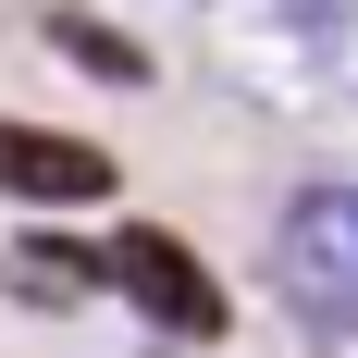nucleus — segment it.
<instances>
[{"mask_svg":"<svg viewBox=\"0 0 358 358\" xmlns=\"http://www.w3.org/2000/svg\"><path fill=\"white\" fill-rule=\"evenodd\" d=\"M222 87L259 111H346L358 99V0H210Z\"/></svg>","mask_w":358,"mask_h":358,"instance_id":"obj_1","label":"nucleus"},{"mask_svg":"<svg viewBox=\"0 0 358 358\" xmlns=\"http://www.w3.org/2000/svg\"><path fill=\"white\" fill-rule=\"evenodd\" d=\"M272 272H285L296 309L346 322L358 309V185H309V198H296L285 235H272Z\"/></svg>","mask_w":358,"mask_h":358,"instance_id":"obj_2","label":"nucleus"},{"mask_svg":"<svg viewBox=\"0 0 358 358\" xmlns=\"http://www.w3.org/2000/svg\"><path fill=\"white\" fill-rule=\"evenodd\" d=\"M99 272H111L124 296H136V309H148L161 334H185V346H210V334L235 322V296H222L210 272H198V248H185V235H148V222H136V235H124V248L99 259Z\"/></svg>","mask_w":358,"mask_h":358,"instance_id":"obj_3","label":"nucleus"},{"mask_svg":"<svg viewBox=\"0 0 358 358\" xmlns=\"http://www.w3.org/2000/svg\"><path fill=\"white\" fill-rule=\"evenodd\" d=\"M0 198H37V210H87V198H111V148L50 136V124H0Z\"/></svg>","mask_w":358,"mask_h":358,"instance_id":"obj_4","label":"nucleus"},{"mask_svg":"<svg viewBox=\"0 0 358 358\" xmlns=\"http://www.w3.org/2000/svg\"><path fill=\"white\" fill-rule=\"evenodd\" d=\"M50 50H74L99 87H148V50H136L124 25H99V13H50Z\"/></svg>","mask_w":358,"mask_h":358,"instance_id":"obj_5","label":"nucleus"}]
</instances>
